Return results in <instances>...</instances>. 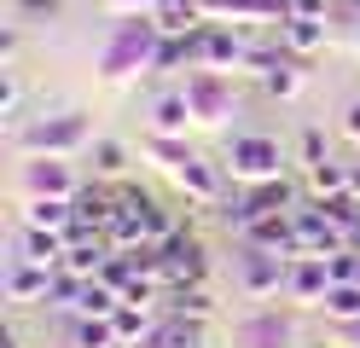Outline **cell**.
<instances>
[{"label": "cell", "mask_w": 360, "mask_h": 348, "mask_svg": "<svg viewBox=\"0 0 360 348\" xmlns=\"http://www.w3.org/2000/svg\"><path fill=\"white\" fill-rule=\"evenodd\" d=\"M157 41H163V30H157V18H151V12H134V18H122L117 30L105 35V46H99L94 70H99V76H105L110 87H128L134 76H151Z\"/></svg>", "instance_id": "6da1fadb"}, {"label": "cell", "mask_w": 360, "mask_h": 348, "mask_svg": "<svg viewBox=\"0 0 360 348\" xmlns=\"http://www.w3.org/2000/svg\"><path fill=\"white\" fill-rule=\"evenodd\" d=\"M94 122L87 110H58V116H35L30 128H18V151L24 157H82L94 146Z\"/></svg>", "instance_id": "7a4b0ae2"}, {"label": "cell", "mask_w": 360, "mask_h": 348, "mask_svg": "<svg viewBox=\"0 0 360 348\" xmlns=\"http://www.w3.org/2000/svg\"><path fill=\"white\" fill-rule=\"evenodd\" d=\"M180 93H186L198 128H227L238 116V82H233V70H186Z\"/></svg>", "instance_id": "3957f363"}, {"label": "cell", "mask_w": 360, "mask_h": 348, "mask_svg": "<svg viewBox=\"0 0 360 348\" xmlns=\"http://www.w3.org/2000/svg\"><path fill=\"white\" fill-rule=\"evenodd\" d=\"M233 180H244V186H256V180H274V174H285V146L274 134H233L227 139V162H221Z\"/></svg>", "instance_id": "277c9868"}, {"label": "cell", "mask_w": 360, "mask_h": 348, "mask_svg": "<svg viewBox=\"0 0 360 348\" xmlns=\"http://www.w3.org/2000/svg\"><path fill=\"white\" fill-rule=\"evenodd\" d=\"M308 198L297 192V180H285V174H274V180H256L250 192H244L233 209H227V226L233 232H244L250 221H262V215H290V209H302Z\"/></svg>", "instance_id": "5b68a950"}, {"label": "cell", "mask_w": 360, "mask_h": 348, "mask_svg": "<svg viewBox=\"0 0 360 348\" xmlns=\"http://www.w3.org/2000/svg\"><path fill=\"white\" fill-rule=\"evenodd\" d=\"M250 41L238 35V23H198L192 30V70H244Z\"/></svg>", "instance_id": "8992f818"}, {"label": "cell", "mask_w": 360, "mask_h": 348, "mask_svg": "<svg viewBox=\"0 0 360 348\" xmlns=\"http://www.w3.org/2000/svg\"><path fill=\"white\" fill-rule=\"evenodd\" d=\"M285 278H290V255H274V250H244L238 255V290L250 302L285 296Z\"/></svg>", "instance_id": "52a82bcc"}, {"label": "cell", "mask_w": 360, "mask_h": 348, "mask_svg": "<svg viewBox=\"0 0 360 348\" xmlns=\"http://www.w3.org/2000/svg\"><path fill=\"white\" fill-rule=\"evenodd\" d=\"M326 296H331V262L326 255H290L285 302H297V308H326Z\"/></svg>", "instance_id": "ba28073f"}, {"label": "cell", "mask_w": 360, "mask_h": 348, "mask_svg": "<svg viewBox=\"0 0 360 348\" xmlns=\"http://www.w3.org/2000/svg\"><path fill=\"white\" fill-rule=\"evenodd\" d=\"M18 180H24V198H76L82 192L70 157H30Z\"/></svg>", "instance_id": "9c48e42d"}, {"label": "cell", "mask_w": 360, "mask_h": 348, "mask_svg": "<svg viewBox=\"0 0 360 348\" xmlns=\"http://www.w3.org/2000/svg\"><path fill=\"white\" fill-rule=\"evenodd\" d=\"M53 273L58 267H35V262L6 255V278H0V290H6V302H18V308H30V302H53Z\"/></svg>", "instance_id": "30bf717a"}, {"label": "cell", "mask_w": 360, "mask_h": 348, "mask_svg": "<svg viewBox=\"0 0 360 348\" xmlns=\"http://www.w3.org/2000/svg\"><path fill=\"white\" fill-rule=\"evenodd\" d=\"M290 226H297V255H337L343 250V226H331L314 203L290 209Z\"/></svg>", "instance_id": "8fae6325"}, {"label": "cell", "mask_w": 360, "mask_h": 348, "mask_svg": "<svg viewBox=\"0 0 360 348\" xmlns=\"http://www.w3.org/2000/svg\"><path fill=\"white\" fill-rule=\"evenodd\" d=\"M238 342L244 348H290L297 342V325H290V314H279V308H262V314H250L238 325Z\"/></svg>", "instance_id": "7c38bea8"}, {"label": "cell", "mask_w": 360, "mask_h": 348, "mask_svg": "<svg viewBox=\"0 0 360 348\" xmlns=\"http://www.w3.org/2000/svg\"><path fill=\"white\" fill-rule=\"evenodd\" d=\"M279 46L308 64L314 53H326V46H331V18H285L279 23Z\"/></svg>", "instance_id": "4fadbf2b"}, {"label": "cell", "mask_w": 360, "mask_h": 348, "mask_svg": "<svg viewBox=\"0 0 360 348\" xmlns=\"http://www.w3.org/2000/svg\"><path fill=\"white\" fill-rule=\"evenodd\" d=\"M169 180L180 186V198H192V203H204V209H210V203H221V169H215V162H204L198 151L180 162Z\"/></svg>", "instance_id": "5bb4252c"}, {"label": "cell", "mask_w": 360, "mask_h": 348, "mask_svg": "<svg viewBox=\"0 0 360 348\" xmlns=\"http://www.w3.org/2000/svg\"><path fill=\"white\" fill-rule=\"evenodd\" d=\"M64 232H47V226H18L12 238V255L18 262H35V267H64Z\"/></svg>", "instance_id": "9a60e30c"}, {"label": "cell", "mask_w": 360, "mask_h": 348, "mask_svg": "<svg viewBox=\"0 0 360 348\" xmlns=\"http://www.w3.org/2000/svg\"><path fill=\"white\" fill-rule=\"evenodd\" d=\"M250 250H274V255H297V226H290V215H262L238 232Z\"/></svg>", "instance_id": "2e32d148"}, {"label": "cell", "mask_w": 360, "mask_h": 348, "mask_svg": "<svg viewBox=\"0 0 360 348\" xmlns=\"http://www.w3.org/2000/svg\"><path fill=\"white\" fill-rule=\"evenodd\" d=\"M192 128V105H186V93L180 87H163L151 99V134H174V139H186Z\"/></svg>", "instance_id": "e0dca14e"}, {"label": "cell", "mask_w": 360, "mask_h": 348, "mask_svg": "<svg viewBox=\"0 0 360 348\" xmlns=\"http://www.w3.org/2000/svg\"><path fill=\"white\" fill-rule=\"evenodd\" d=\"M110 325H117V342L122 348H140L157 331V302H122V308L110 314Z\"/></svg>", "instance_id": "ac0fdd59"}, {"label": "cell", "mask_w": 360, "mask_h": 348, "mask_svg": "<svg viewBox=\"0 0 360 348\" xmlns=\"http://www.w3.org/2000/svg\"><path fill=\"white\" fill-rule=\"evenodd\" d=\"M76 221V198H24V215L18 226H47V232H64Z\"/></svg>", "instance_id": "d6986e66"}, {"label": "cell", "mask_w": 360, "mask_h": 348, "mask_svg": "<svg viewBox=\"0 0 360 348\" xmlns=\"http://www.w3.org/2000/svg\"><path fill=\"white\" fill-rule=\"evenodd\" d=\"M262 82V93H267V99H297V93L308 87V64L297 58V53H285L274 70H267V76H256Z\"/></svg>", "instance_id": "ffe728a7"}, {"label": "cell", "mask_w": 360, "mask_h": 348, "mask_svg": "<svg viewBox=\"0 0 360 348\" xmlns=\"http://www.w3.org/2000/svg\"><path fill=\"white\" fill-rule=\"evenodd\" d=\"M151 18H157V30H163V35H192L198 23H204L198 0H157V6H151Z\"/></svg>", "instance_id": "44dd1931"}, {"label": "cell", "mask_w": 360, "mask_h": 348, "mask_svg": "<svg viewBox=\"0 0 360 348\" xmlns=\"http://www.w3.org/2000/svg\"><path fill=\"white\" fill-rule=\"evenodd\" d=\"M87 157H94V174H99V180H122L128 162H134V151L122 146V139H105V134L87 146Z\"/></svg>", "instance_id": "7402d4cb"}, {"label": "cell", "mask_w": 360, "mask_h": 348, "mask_svg": "<svg viewBox=\"0 0 360 348\" xmlns=\"http://www.w3.org/2000/svg\"><path fill=\"white\" fill-rule=\"evenodd\" d=\"M70 348H122V342H117V325H110L105 314H76Z\"/></svg>", "instance_id": "603a6c76"}, {"label": "cell", "mask_w": 360, "mask_h": 348, "mask_svg": "<svg viewBox=\"0 0 360 348\" xmlns=\"http://www.w3.org/2000/svg\"><path fill=\"white\" fill-rule=\"evenodd\" d=\"M192 70V35H163L151 58V76H186Z\"/></svg>", "instance_id": "cb8c5ba5"}, {"label": "cell", "mask_w": 360, "mask_h": 348, "mask_svg": "<svg viewBox=\"0 0 360 348\" xmlns=\"http://www.w3.org/2000/svg\"><path fill=\"white\" fill-rule=\"evenodd\" d=\"M163 308L186 314V319H215V296H210V285H180V290L163 296Z\"/></svg>", "instance_id": "d4e9b609"}, {"label": "cell", "mask_w": 360, "mask_h": 348, "mask_svg": "<svg viewBox=\"0 0 360 348\" xmlns=\"http://www.w3.org/2000/svg\"><path fill=\"white\" fill-rule=\"evenodd\" d=\"M122 308V290L117 285H105V278H82V296H76V314H117Z\"/></svg>", "instance_id": "484cf974"}, {"label": "cell", "mask_w": 360, "mask_h": 348, "mask_svg": "<svg viewBox=\"0 0 360 348\" xmlns=\"http://www.w3.org/2000/svg\"><path fill=\"white\" fill-rule=\"evenodd\" d=\"M146 157H151L163 174H174L180 162L192 157V146H186V139H174V134H146Z\"/></svg>", "instance_id": "4316f807"}, {"label": "cell", "mask_w": 360, "mask_h": 348, "mask_svg": "<svg viewBox=\"0 0 360 348\" xmlns=\"http://www.w3.org/2000/svg\"><path fill=\"white\" fill-rule=\"evenodd\" d=\"M331 192H349V162H314L308 169V198H331Z\"/></svg>", "instance_id": "83f0119b"}, {"label": "cell", "mask_w": 360, "mask_h": 348, "mask_svg": "<svg viewBox=\"0 0 360 348\" xmlns=\"http://www.w3.org/2000/svg\"><path fill=\"white\" fill-rule=\"evenodd\" d=\"M331 325H360V285H331L326 308H320Z\"/></svg>", "instance_id": "f1b7e54d"}, {"label": "cell", "mask_w": 360, "mask_h": 348, "mask_svg": "<svg viewBox=\"0 0 360 348\" xmlns=\"http://www.w3.org/2000/svg\"><path fill=\"white\" fill-rule=\"evenodd\" d=\"M297 162H302V174L314 169V162H331V151H326V134L314 128V122H308V128L297 134Z\"/></svg>", "instance_id": "f546056e"}, {"label": "cell", "mask_w": 360, "mask_h": 348, "mask_svg": "<svg viewBox=\"0 0 360 348\" xmlns=\"http://www.w3.org/2000/svg\"><path fill=\"white\" fill-rule=\"evenodd\" d=\"M18 105H24V82H18V70L6 64V70H0V110L18 116Z\"/></svg>", "instance_id": "4dcf8cb0"}, {"label": "cell", "mask_w": 360, "mask_h": 348, "mask_svg": "<svg viewBox=\"0 0 360 348\" xmlns=\"http://www.w3.org/2000/svg\"><path fill=\"white\" fill-rule=\"evenodd\" d=\"M12 6H18V18H24V23H53L64 0H12Z\"/></svg>", "instance_id": "1f68e13d"}, {"label": "cell", "mask_w": 360, "mask_h": 348, "mask_svg": "<svg viewBox=\"0 0 360 348\" xmlns=\"http://www.w3.org/2000/svg\"><path fill=\"white\" fill-rule=\"evenodd\" d=\"M285 18H331V0H285Z\"/></svg>", "instance_id": "d6a6232c"}, {"label": "cell", "mask_w": 360, "mask_h": 348, "mask_svg": "<svg viewBox=\"0 0 360 348\" xmlns=\"http://www.w3.org/2000/svg\"><path fill=\"white\" fill-rule=\"evenodd\" d=\"M157 0H105V12H117V18H134V12H151Z\"/></svg>", "instance_id": "836d02e7"}, {"label": "cell", "mask_w": 360, "mask_h": 348, "mask_svg": "<svg viewBox=\"0 0 360 348\" xmlns=\"http://www.w3.org/2000/svg\"><path fill=\"white\" fill-rule=\"evenodd\" d=\"M343 139H354V146H360V99L343 105Z\"/></svg>", "instance_id": "e575fe53"}, {"label": "cell", "mask_w": 360, "mask_h": 348, "mask_svg": "<svg viewBox=\"0 0 360 348\" xmlns=\"http://www.w3.org/2000/svg\"><path fill=\"white\" fill-rule=\"evenodd\" d=\"M18 46H24V35H18V30H6V41H0V53H6V64L18 58Z\"/></svg>", "instance_id": "d590c367"}, {"label": "cell", "mask_w": 360, "mask_h": 348, "mask_svg": "<svg viewBox=\"0 0 360 348\" xmlns=\"http://www.w3.org/2000/svg\"><path fill=\"white\" fill-rule=\"evenodd\" d=\"M349 192H354V198H360V157H354V162H349Z\"/></svg>", "instance_id": "8d00e7d4"}, {"label": "cell", "mask_w": 360, "mask_h": 348, "mask_svg": "<svg viewBox=\"0 0 360 348\" xmlns=\"http://www.w3.org/2000/svg\"><path fill=\"white\" fill-rule=\"evenodd\" d=\"M343 342H349V348H360V325H343Z\"/></svg>", "instance_id": "74e56055"}, {"label": "cell", "mask_w": 360, "mask_h": 348, "mask_svg": "<svg viewBox=\"0 0 360 348\" xmlns=\"http://www.w3.org/2000/svg\"><path fill=\"white\" fill-rule=\"evenodd\" d=\"M0 348H24V342H18V331H0Z\"/></svg>", "instance_id": "f35d334b"}]
</instances>
